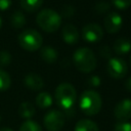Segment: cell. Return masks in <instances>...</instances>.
Masks as SVG:
<instances>
[{"mask_svg":"<svg viewBox=\"0 0 131 131\" xmlns=\"http://www.w3.org/2000/svg\"><path fill=\"white\" fill-rule=\"evenodd\" d=\"M100 54L105 56V57H108L110 56V49L107 46H103L101 49H100Z\"/></svg>","mask_w":131,"mask_h":131,"instance_id":"cell-29","label":"cell"},{"mask_svg":"<svg viewBox=\"0 0 131 131\" xmlns=\"http://www.w3.org/2000/svg\"><path fill=\"white\" fill-rule=\"evenodd\" d=\"M1 26H2V18H1V16H0V29H1Z\"/></svg>","mask_w":131,"mask_h":131,"instance_id":"cell-32","label":"cell"},{"mask_svg":"<svg viewBox=\"0 0 131 131\" xmlns=\"http://www.w3.org/2000/svg\"><path fill=\"white\" fill-rule=\"evenodd\" d=\"M37 25L47 33L56 32L61 25V16L55 10L46 8L38 12L36 17Z\"/></svg>","mask_w":131,"mask_h":131,"instance_id":"cell-4","label":"cell"},{"mask_svg":"<svg viewBox=\"0 0 131 131\" xmlns=\"http://www.w3.org/2000/svg\"><path fill=\"white\" fill-rule=\"evenodd\" d=\"M18 114L23 119L30 120L35 115V106L29 101H24L18 107Z\"/></svg>","mask_w":131,"mask_h":131,"instance_id":"cell-16","label":"cell"},{"mask_svg":"<svg viewBox=\"0 0 131 131\" xmlns=\"http://www.w3.org/2000/svg\"><path fill=\"white\" fill-rule=\"evenodd\" d=\"M54 98L56 104L66 112L73 110V106L77 100V91L75 87L70 83L59 84L54 92Z\"/></svg>","mask_w":131,"mask_h":131,"instance_id":"cell-1","label":"cell"},{"mask_svg":"<svg viewBox=\"0 0 131 131\" xmlns=\"http://www.w3.org/2000/svg\"><path fill=\"white\" fill-rule=\"evenodd\" d=\"M114 51L118 55H125L131 51V41L126 38H118L114 43Z\"/></svg>","mask_w":131,"mask_h":131,"instance_id":"cell-13","label":"cell"},{"mask_svg":"<svg viewBox=\"0 0 131 131\" xmlns=\"http://www.w3.org/2000/svg\"><path fill=\"white\" fill-rule=\"evenodd\" d=\"M61 14H62L63 16H66V17L72 16V15L74 14V9H73V7H72V6H66V7H63Z\"/></svg>","mask_w":131,"mask_h":131,"instance_id":"cell-27","label":"cell"},{"mask_svg":"<svg viewBox=\"0 0 131 131\" xmlns=\"http://www.w3.org/2000/svg\"><path fill=\"white\" fill-rule=\"evenodd\" d=\"M40 57L42 58V60H44L47 63H54L57 61L58 54L54 48L50 46H44V47H41Z\"/></svg>","mask_w":131,"mask_h":131,"instance_id":"cell-14","label":"cell"},{"mask_svg":"<svg viewBox=\"0 0 131 131\" xmlns=\"http://www.w3.org/2000/svg\"><path fill=\"white\" fill-rule=\"evenodd\" d=\"M64 114L58 110H50L44 116V126L47 131H60L64 125Z\"/></svg>","mask_w":131,"mask_h":131,"instance_id":"cell-6","label":"cell"},{"mask_svg":"<svg viewBox=\"0 0 131 131\" xmlns=\"http://www.w3.org/2000/svg\"><path fill=\"white\" fill-rule=\"evenodd\" d=\"M18 43L19 46L27 51H36L42 47L43 38L38 31L27 29L18 35Z\"/></svg>","mask_w":131,"mask_h":131,"instance_id":"cell-5","label":"cell"},{"mask_svg":"<svg viewBox=\"0 0 131 131\" xmlns=\"http://www.w3.org/2000/svg\"><path fill=\"white\" fill-rule=\"evenodd\" d=\"M114 131H131V123H129V122H119L115 125Z\"/></svg>","mask_w":131,"mask_h":131,"instance_id":"cell-24","label":"cell"},{"mask_svg":"<svg viewBox=\"0 0 131 131\" xmlns=\"http://www.w3.org/2000/svg\"><path fill=\"white\" fill-rule=\"evenodd\" d=\"M43 2L44 0H19L20 7L27 12H34L38 10L42 6Z\"/></svg>","mask_w":131,"mask_h":131,"instance_id":"cell-17","label":"cell"},{"mask_svg":"<svg viewBox=\"0 0 131 131\" xmlns=\"http://www.w3.org/2000/svg\"><path fill=\"white\" fill-rule=\"evenodd\" d=\"M114 116L119 122H127L131 119V99L125 98L118 102L114 110Z\"/></svg>","mask_w":131,"mask_h":131,"instance_id":"cell-9","label":"cell"},{"mask_svg":"<svg viewBox=\"0 0 131 131\" xmlns=\"http://www.w3.org/2000/svg\"><path fill=\"white\" fill-rule=\"evenodd\" d=\"M0 131H13V130L10 129L9 127H1L0 128Z\"/></svg>","mask_w":131,"mask_h":131,"instance_id":"cell-31","label":"cell"},{"mask_svg":"<svg viewBox=\"0 0 131 131\" xmlns=\"http://www.w3.org/2000/svg\"><path fill=\"white\" fill-rule=\"evenodd\" d=\"M74 131H99V129L95 122L89 119H81L76 123Z\"/></svg>","mask_w":131,"mask_h":131,"instance_id":"cell-15","label":"cell"},{"mask_svg":"<svg viewBox=\"0 0 131 131\" xmlns=\"http://www.w3.org/2000/svg\"><path fill=\"white\" fill-rule=\"evenodd\" d=\"M61 37L63 41L69 45H74L79 41V32L77 28L72 24H67L61 30Z\"/></svg>","mask_w":131,"mask_h":131,"instance_id":"cell-11","label":"cell"},{"mask_svg":"<svg viewBox=\"0 0 131 131\" xmlns=\"http://www.w3.org/2000/svg\"><path fill=\"white\" fill-rule=\"evenodd\" d=\"M11 85V78L7 72L0 69V91L7 90Z\"/></svg>","mask_w":131,"mask_h":131,"instance_id":"cell-20","label":"cell"},{"mask_svg":"<svg viewBox=\"0 0 131 131\" xmlns=\"http://www.w3.org/2000/svg\"><path fill=\"white\" fill-rule=\"evenodd\" d=\"M102 106V99L98 92L94 90L84 91L79 99V107L86 116H94L98 114Z\"/></svg>","mask_w":131,"mask_h":131,"instance_id":"cell-2","label":"cell"},{"mask_svg":"<svg viewBox=\"0 0 131 131\" xmlns=\"http://www.w3.org/2000/svg\"><path fill=\"white\" fill-rule=\"evenodd\" d=\"M122 25H123L122 16L116 11L108 12L105 15L104 20H103L104 29L106 30L107 33H112V34L118 33L121 30Z\"/></svg>","mask_w":131,"mask_h":131,"instance_id":"cell-10","label":"cell"},{"mask_svg":"<svg viewBox=\"0 0 131 131\" xmlns=\"http://www.w3.org/2000/svg\"><path fill=\"white\" fill-rule=\"evenodd\" d=\"M12 0H0V10H6L11 6Z\"/></svg>","mask_w":131,"mask_h":131,"instance_id":"cell-28","label":"cell"},{"mask_svg":"<svg viewBox=\"0 0 131 131\" xmlns=\"http://www.w3.org/2000/svg\"><path fill=\"white\" fill-rule=\"evenodd\" d=\"M24 83L27 88H29L31 90H35V91L41 90L44 86V81H43L42 77L35 73L26 75V77L24 78Z\"/></svg>","mask_w":131,"mask_h":131,"instance_id":"cell-12","label":"cell"},{"mask_svg":"<svg viewBox=\"0 0 131 131\" xmlns=\"http://www.w3.org/2000/svg\"><path fill=\"white\" fill-rule=\"evenodd\" d=\"M100 83H101V80H100V78H99L98 76H91V77H89L88 80H87L88 86H89V87H93V88L98 87V86L100 85Z\"/></svg>","mask_w":131,"mask_h":131,"instance_id":"cell-26","label":"cell"},{"mask_svg":"<svg viewBox=\"0 0 131 131\" xmlns=\"http://www.w3.org/2000/svg\"><path fill=\"white\" fill-rule=\"evenodd\" d=\"M19 131H43L42 127L33 120H27L25 121L19 128Z\"/></svg>","mask_w":131,"mask_h":131,"instance_id":"cell-21","label":"cell"},{"mask_svg":"<svg viewBox=\"0 0 131 131\" xmlns=\"http://www.w3.org/2000/svg\"><path fill=\"white\" fill-rule=\"evenodd\" d=\"M130 60H131V57H130Z\"/></svg>","mask_w":131,"mask_h":131,"instance_id":"cell-33","label":"cell"},{"mask_svg":"<svg viewBox=\"0 0 131 131\" xmlns=\"http://www.w3.org/2000/svg\"><path fill=\"white\" fill-rule=\"evenodd\" d=\"M107 73L114 79H122L128 72V66L123 58L112 57L107 62Z\"/></svg>","mask_w":131,"mask_h":131,"instance_id":"cell-7","label":"cell"},{"mask_svg":"<svg viewBox=\"0 0 131 131\" xmlns=\"http://www.w3.org/2000/svg\"><path fill=\"white\" fill-rule=\"evenodd\" d=\"M36 104L40 108H47L52 104V96L48 92H40L36 96Z\"/></svg>","mask_w":131,"mask_h":131,"instance_id":"cell-19","label":"cell"},{"mask_svg":"<svg viewBox=\"0 0 131 131\" xmlns=\"http://www.w3.org/2000/svg\"><path fill=\"white\" fill-rule=\"evenodd\" d=\"M95 10L98 12V13H105L110 10V4L105 1H101V2H98L96 5H95Z\"/></svg>","mask_w":131,"mask_h":131,"instance_id":"cell-25","label":"cell"},{"mask_svg":"<svg viewBox=\"0 0 131 131\" xmlns=\"http://www.w3.org/2000/svg\"><path fill=\"white\" fill-rule=\"evenodd\" d=\"M10 25L15 30L21 29L26 25V16H25V14L19 10H15L10 16Z\"/></svg>","mask_w":131,"mask_h":131,"instance_id":"cell-18","label":"cell"},{"mask_svg":"<svg viewBox=\"0 0 131 131\" xmlns=\"http://www.w3.org/2000/svg\"><path fill=\"white\" fill-rule=\"evenodd\" d=\"M11 62V54L7 50L0 51V67H6Z\"/></svg>","mask_w":131,"mask_h":131,"instance_id":"cell-22","label":"cell"},{"mask_svg":"<svg viewBox=\"0 0 131 131\" xmlns=\"http://www.w3.org/2000/svg\"><path fill=\"white\" fill-rule=\"evenodd\" d=\"M73 60L76 68L85 74L91 73L96 68V56L88 47L78 48L73 55Z\"/></svg>","mask_w":131,"mask_h":131,"instance_id":"cell-3","label":"cell"},{"mask_svg":"<svg viewBox=\"0 0 131 131\" xmlns=\"http://www.w3.org/2000/svg\"><path fill=\"white\" fill-rule=\"evenodd\" d=\"M112 4L119 9H126L131 5V0H112Z\"/></svg>","mask_w":131,"mask_h":131,"instance_id":"cell-23","label":"cell"},{"mask_svg":"<svg viewBox=\"0 0 131 131\" xmlns=\"http://www.w3.org/2000/svg\"><path fill=\"white\" fill-rule=\"evenodd\" d=\"M125 87L129 92H131V77L125 82Z\"/></svg>","mask_w":131,"mask_h":131,"instance_id":"cell-30","label":"cell"},{"mask_svg":"<svg viewBox=\"0 0 131 131\" xmlns=\"http://www.w3.org/2000/svg\"><path fill=\"white\" fill-rule=\"evenodd\" d=\"M82 37L89 43L98 42L103 37V30L97 24H87L82 29Z\"/></svg>","mask_w":131,"mask_h":131,"instance_id":"cell-8","label":"cell"}]
</instances>
